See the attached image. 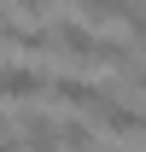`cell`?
Listing matches in <instances>:
<instances>
[{"instance_id": "3", "label": "cell", "mask_w": 146, "mask_h": 152, "mask_svg": "<svg viewBox=\"0 0 146 152\" xmlns=\"http://www.w3.org/2000/svg\"><path fill=\"white\" fill-rule=\"evenodd\" d=\"M0 94L6 99H35V94H47V76L29 70V64H12V70H0Z\"/></svg>"}, {"instance_id": "6", "label": "cell", "mask_w": 146, "mask_h": 152, "mask_svg": "<svg viewBox=\"0 0 146 152\" xmlns=\"http://www.w3.org/2000/svg\"><path fill=\"white\" fill-rule=\"evenodd\" d=\"M58 146H64V152H88L93 146V129L70 117V123H58Z\"/></svg>"}, {"instance_id": "1", "label": "cell", "mask_w": 146, "mask_h": 152, "mask_svg": "<svg viewBox=\"0 0 146 152\" xmlns=\"http://www.w3.org/2000/svg\"><path fill=\"white\" fill-rule=\"evenodd\" d=\"M93 117H99V129H111V134H146V111H134L128 99L105 94V88L93 99Z\"/></svg>"}, {"instance_id": "8", "label": "cell", "mask_w": 146, "mask_h": 152, "mask_svg": "<svg viewBox=\"0 0 146 152\" xmlns=\"http://www.w3.org/2000/svg\"><path fill=\"white\" fill-rule=\"evenodd\" d=\"M0 152H18V146H12V140H0Z\"/></svg>"}, {"instance_id": "9", "label": "cell", "mask_w": 146, "mask_h": 152, "mask_svg": "<svg viewBox=\"0 0 146 152\" xmlns=\"http://www.w3.org/2000/svg\"><path fill=\"white\" fill-rule=\"evenodd\" d=\"M0 134H6V117H0Z\"/></svg>"}, {"instance_id": "7", "label": "cell", "mask_w": 146, "mask_h": 152, "mask_svg": "<svg viewBox=\"0 0 146 152\" xmlns=\"http://www.w3.org/2000/svg\"><path fill=\"white\" fill-rule=\"evenodd\" d=\"M128 82H134V88H146V64H134V70H128Z\"/></svg>"}, {"instance_id": "2", "label": "cell", "mask_w": 146, "mask_h": 152, "mask_svg": "<svg viewBox=\"0 0 146 152\" xmlns=\"http://www.w3.org/2000/svg\"><path fill=\"white\" fill-rule=\"evenodd\" d=\"M18 146H29V152H58V123L41 117V111H29V117L18 123Z\"/></svg>"}, {"instance_id": "4", "label": "cell", "mask_w": 146, "mask_h": 152, "mask_svg": "<svg viewBox=\"0 0 146 152\" xmlns=\"http://www.w3.org/2000/svg\"><path fill=\"white\" fill-rule=\"evenodd\" d=\"M47 88H53V94L64 99V105H93V99H99V88H93L88 76H53Z\"/></svg>"}, {"instance_id": "5", "label": "cell", "mask_w": 146, "mask_h": 152, "mask_svg": "<svg viewBox=\"0 0 146 152\" xmlns=\"http://www.w3.org/2000/svg\"><path fill=\"white\" fill-rule=\"evenodd\" d=\"M82 12H93V18H123V23H134L146 6H140V0H82Z\"/></svg>"}, {"instance_id": "10", "label": "cell", "mask_w": 146, "mask_h": 152, "mask_svg": "<svg viewBox=\"0 0 146 152\" xmlns=\"http://www.w3.org/2000/svg\"><path fill=\"white\" fill-rule=\"evenodd\" d=\"M88 152H93V146H88Z\"/></svg>"}]
</instances>
